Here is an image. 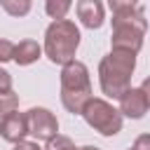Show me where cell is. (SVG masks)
<instances>
[{
	"label": "cell",
	"instance_id": "16",
	"mask_svg": "<svg viewBox=\"0 0 150 150\" xmlns=\"http://www.w3.org/2000/svg\"><path fill=\"white\" fill-rule=\"evenodd\" d=\"M131 150H150V134H141V136H136Z\"/></svg>",
	"mask_w": 150,
	"mask_h": 150
},
{
	"label": "cell",
	"instance_id": "18",
	"mask_svg": "<svg viewBox=\"0 0 150 150\" xmlns=\"http://www.w3.org/2000/svg\"><path fill=\"white\" fill-rule=\"evenodd\" d=\"M12 150H42V148H40L38 141H21V143H16Z\"/></svg>",
	"mask_w": 150,
	"mask_h": 150
},
{
	"label": "cell",
	"instance_id": "17",
	"mask_svg": "<svg viewBox=\"0 0 150 150\" xmlns=\"http://www.w3.org/2000/svg\"><path fill=\"white\" fill-rule=\"evenodd\" d=\"M2 91H12V75L5 68H0V94Z\"/></svg>",
	"mask_w": 150,
	"mask_h": 150
},
{
	"label": "cell",
	"instance_id": "1",
	"mask_svg": "<svg viewBox=\"0 0 150 150\" xmlns=\"http://www.w3.org/2000/svg\"><path fill=\"white\" fill-rule=\"evenodd\" d=\"M112 12V35L110 47L115 52H129L138 54L143 47V38L148 30V21L143 16V7L138 2H124V0H110L108 2Z\"/></svg>",
	"mask_w": 150,
	"mask_h": 150
},
{
	"label": "cell",
	"instance_id": "7",
	"mask_svg": "<svg viewBox=\"0 0 150 150\" xmlns=\"http://www.w3.org/2000/svg\"><path fill=\"white\" fill-rule=\"evenodd\" d=\"M0 136L7 143H14V145L26 141V136H28V117H26V112L14 110V112L0 117Z\"/></svg>",
	"mask_w": 150,
	"mask_h": 150
},
{
	"label": "cell",
	"instance_id": "12",
	"mask_svg": "<svg viewBox=\"0 0 150 150\" xmlns=\"http://www.w3.org/2000/svg\"><path fill=\"white\" fill-rule=\"evenodd\" d=\"M0 7L9 14V16H26L33 7L30 0H0Z\"/></svg>",
	"mask_w": 150,
	"mask_h": 150
},
{
	"label": "cell",
	"instance_id": "2",
	"mask_svg": "<svg viewBox=\"0 0 150 150\" xmlns=\"http://www.w3.org/2000/svg\"><path fill=\"white\" fill-rule=\"evenodd\" d=\"M136 70V54L115 52L105 54L98 63V84L108 98H122L127 89H131V75Z\"/></svg>",
	"mask_w": 150,
	"mask_h": 150
},
{
	"label": "cell",
	"instance_id": "11",
	"mask_svg": "<svg viewBox=\"0 0 150 150\" xmlns=\"http://www.w3.org/2000/svg\"><path fill=\"white\" fill-rule=\"evenodd\" d=\"M70 7H73L70 0H47V2H45V12H47V16L54 19V21L66 19V14L70 12Z\"/></svg>",
	"mask_w": 150,
	"mask_h": 150
},
{
	"label": "cell",
	"instance_id": "21",
	"mask_svg": "<svg viewBox=\"0 0 150 150\" xmlns=\"http://www.w3.org/2000/svg\"><path fill=\"white\" fill-rule=\"evenodd\" d=\"M129 150H131V148H129Z\"/></svg>",
	"mask_w": 150,
	"mask_h": 150
},
{
	"label": "cell",
	"instance_id": "13",
	"mask_svg": "<svg viewBox=\"0 0 150 150\" xmlns=\"http://www.w3.org/2000/svg\"><path fill=\"white\" fill-rule=\"evenodd\" d=\"M42 150H77V148H75V143H73V138H70V136L56 134L54 138H49V141L45 143V148H42Z\"/></svg>",
	"mask_w": 150,
	"mask_h": 150
},
{
	"label": "cell",
	"instance_id": "9",
	"mask_svg": "<svg viewBox=\"0 0 150 150\" xmlns=\"http://www.w3.org/2000/svg\"><path fill=\"white\" fill-rule=\"evenodd\" d=\"M75 12H77L80 23L89 30L101 28L105 21V9H103V2H98V0H80V2H75Z\"/></svg>",
	"mask_w": 150,
	"mask_h": 150
},
{
	"label": "cell",
	"instance_id": "4",
	"mask_svg": "<svg viewBox=\"0 0 150 150\" xmlns=\"http://www.w3.org/2000/svg\"><path fill=\"white\" fill-rule=\"evenodd\" d=\"M89 98H91L89 68L77 59L61 66V103H63V108L73 115H80Z\"/></svg>",
	"mask_w": 150,
	"mask_h": 150
},
{
	"label": "cell",
	"instance_id": "20",
	"mask_svg": "<svg viewBox=\"0 0 150 150\" xmlns=\"http://www.w3.org/2000/svg\"><path fill=\"white\" fill-rule=\"evenodd\" d=\"M77 150H101V148H96V145H82V148H77Z\"/></svg>",
	"mask_w": 150,
	"mask_h": 150
},
{
	"label": "cell",
	"instance_id": "5",
	"mask_svg": "<svg viewBox=\"0 0 150 150\" xmlns=\"http://www.w3.org/2000/svg\"><path fill=\"white\" fill-rule=\"evenodd\" d=\"M82 117H84V122L94 129V131H98L101 136H117L120 131H122V115H120V110L110 103V101H105V98H98V96H91L89 101H87V105L82 108V112H80Z\"/></svg>",
	"mask_w": 150,
	"mask_h": 150
},
{
	"label": "cell",
	"instance_id": "14",
	"mask_svg": "<svg viewBox=\"0 0 150 150\" xmlns=\"http://www.w3.org/2000/svg\"><path fill=\"white\" fill-rule=\"evenodd\" d=\"M16 108H19V96L14 91H2L0 94V117L14 112Z\"/></svg>",
	"mask_w": 150,
	"mask_h": 150
},
{
	"label": "cell",
	"instance_id": "3",
	"mask_svg": "<svg viewBox=\"0 0 150 150\" xmlns=\"http://www.w3.org/2000/svg\"><path fill=\"white\" fill-rule=\"evenodd\" d=\"M80 28L75 26V21L70 19H61V21H52L45 30V47L42 54L59 66H66L70 61H75V52L80 47Z\"/></svg>",
	"mask_w": 150,
	"mask_h": 150
},
{
	"label": "cell",
	"instance_id": "19",
	"mask_svg": "<svg viewBox=\"0 0 150 150\" xmlns=\"http://www.w3.org/2000/svg\"><path fill=\"white\" fill-rule=\"evenodd\" d=\"M138 89H141V91L145 94V98H148V105H150V75H148V77L143 80V84H141Z\"/></svg>",
	"mask_w": 150,
	"mask_h": 150
},
{
	"label": "cell",
	"instance_id": "10",
	"mask_svg": "<svg viewBox=\"0 0 150 150\" xmlns=\"http://www.w3.org/2000/svg\"><path fill=\"white\" fill-rule=\"evenodd\" d=\"M42 56V47L38 45V40H30V38H26V40H21L19 45H14V63L16 66H30V63H35L38 59Z\"/></svg>",
	"mask_w": 150,
	"mask_h": 150
},
{
	"label": "cell",
	"instance_id": "15",
	"mask_svg": "<svg viewBox=\"0 0 150 150\" xmlns=\"http://www.w3.org/2000/svg\"><path fill=\"white\" fill-rule=\"evenodd\" d=\"M14 59V42L7 38H0V63H7Z\"/></svg>",
	"mask_w": 150,
	"mask_h": 150
},
{
	"label": "cell",
	"instance_id": "8",
	"mask_svg": "<svg viewBox=\"0 0 150 150\" xmlns=\"http://www.w3.org/2000/svg\"><path fill=\"white\" fill-rule=\"evenodd\" d=\"M120 115L122 117H129V120H141L148 110H150V105H148V98H145V94L138 89V87H131V89H127L124 94H122V98H120Z\"/></svg>",
	"mask_w": 150,
	"mask_h": 150
},
{
	"label": "cell",
	"instance_id": "6",
	"mask_svg": "<svg viewBox=\"0 0 150 150\" xmlns=\"http://www.w3.org/2000/svg\"><path fill=\"white\" fill-rule=\"evenodd\" d=\"M26 117H28V136H33L35 141L47 143L49 138H54L59 134V120L49 108L35 105V108L26 110Z\"/></svg>",
	"mask_w": 150,
	"mask_h": 150
}]
</instances>
